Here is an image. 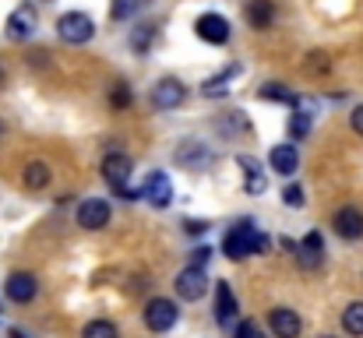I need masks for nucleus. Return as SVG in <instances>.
<instances>
[{
    "mask_svg": "<svg viewBox=\"0 0 363 338\" xmlns=\"http://www.w3.org/2000/svg\"><path fill=\"white\" fill-rule=\"evenodd\" d=\"M57 35L64 43H71V46H82V43H89L96 35V25L85 11H67V14L57 18Z\"/></svg>",
    "mask_w": 363,
    "mask_h": 338,
    "instance_id": "1",
    "label": "nucleus"
},
{
    "mask_svg": "<svg viewBox=\"0 0 363 338\" xmlns=\"http://www.w3.org/2000/svg\"><path fill=\"white\" fill-rule=\"evenodd\" d=\"M254 243H257V229H254L250 219H243V222H237L230 232H226V240H223V254H226L230 261H243V257L254 254Z\"/></svg>",
    "mask_w": 363,
    "mask_h": 338,
    "instance_id": "2",
    "label": "nucleus"
},
{
    "mask_svg": "<svg viewBox=\"0 0 363 338\" xmlns=\"http://www.w3.org/2000/svg\"><path fill=\"white\" fill-rule=\"evenodd\" d=\"M35 28H39L35 7H32V4H18V7L11 11V18H7V39H11V43H25V39L35 35Z\"/></svg>",
    "mask_w": 363,
    "mask_h": 338,
    "instance_id": "3",
    "label": "nucleus"
},
{
    "mask_svg": "<svg viewBox=\"0 0 363 338\" xmlns=\"http://www.w3.org/2000/svg\"><path fill=\"white\" fill-rule=\"evenodd\" d=\"M177 317H180V310H177V303L173 300H148V307H145V325H148V332H155V335H162V332H169L173 325H177Z\"/></svg>",
    "mask_w": 363,
    "mask_h": 338,
    "instance_id": "4",
    "label": "nucleus"
},
{
    "mask_svg": "<svg viewBox=\"0 0 363 338\" xmlns=\"http://www.w3.org/2000/svg\"><path fill=\"white\" fill-rule=\"evenodd\" d=\"M205 293H208V275H205V268L187 264V268L177 275V296L187 300V303H194V300H201Z\"/></svg>",
    "mask_w": 363,
    "mask_h": 338,
    "instance_id": "5",
    "label": "nucleus"
},
{
    "mask_svg": "<svg viewBox=\"0 0 363 338\" xmlns=\"http://www.w3.org/2000/svg\"><path fill=\"white\" fill-rule=\"evenodd\" d=\"M194 32H198V39H205V43H212V46H226V43H230V21H226L223 14H216V11L201 14V18L194 21Z\"/></svg>",
    "mask_w": 363,
    "mask_h": 338,
    "instance_id": "6",
    "label": "nucleus"
},
{
    "mask_svg": "<svg viewBox=\"0 0 363 338\" xmlns=\"http://www.w3.org/2000/svg\"><path fill=\"white\" fill-rule=\"evenodd\" d=\"M35 293H39V282H35L32 271H11L7 282H4V296L11 303H32Z\"/></svg>",
    "mask_w": 363,
    "mask_h": 338,
    "instance_id": "7",
    "label": "nucleus"
},
{
    "mask_svg": "<svg viewBox=\"0 0 363 338\" xmlns=\"http://www.w3.org/2000/svg\"><path fill=\"white\" fill-rule=\"evenodd\" d=\"M130 173H134V162H130V155H123V152H106V155H103V180H106L113 191L127 187Z\"/></svg>",
    "mask_w": 363,
    "mask_h": 338,
    "instance_id": "8",
    "label": "nucleus"
},
{
    "mask_svg": "<svg viewBox=\"0 0 363 338\" xmlns=\"http://www.w3.org/2000/svg\"><path fill=\"white\" fill-rule=\"evenodd\" d=\"M184 99H187V89L177 78H162L152 89V106L155 110H177V106H184Z\"/></svg>",
    "mask_w": 363,
    "mask_h": 338,
    "instance_id": "9",
    "label": "nucleus"
},
{
    "mask_svg": "<svg viewBox=\"0 0 363 338\" xmlns=\"http://www.w3.org/2000/svg\"><path fill=\"white\" fill-rule=\"evenodd\" d=\"M141 198L148 205H155V208H169L173 205V184H169V176L166 173H148V180L141 187Z\"/></svg>",
    "mask_w": 363,
    "mask_h": 338,
    "instance_id": "10",
    "label": "nucleus"
},
{
    "mask_svg": "<svg viewBox=\"0 0 363 338\" xmlns=\"http://www.w3.org/2000/svg\"><path fill=\"white\" fill-rule=\"evenodd\" d=\"M110 222V201L106 198H85L78 205V225L82 229H103Z\"/></svg>",
    "mask_w": 363,
    "mask_h": 338,
    "instance_id": "11",
    "label": "nucleus"
},
{
    "mask_svg": "<svg viewBox=\"0 0 363 338\" xmlns=\"http://www.w3.org/2000/svg\"><path fill=\"white\" fill-rule=\"evenodd\" d=\"M332 229H335V236H342V240H360L363 236V212L357 205L339 208V212L332 215Z\"/></svg>",
    "mask_w": 363,
    "mask_h": 338,
    "instance_id": "12",
    "label": "nucleus"
},
{
    "mask_svg": "<svg viewBox=\"0 0 363 338\" xmlns=\"http://www.w3.org/2000/svg\"><path fill=\"white\" fill-rule=\"evenodd\" d=\"M268 325H272L275 338H300V332H303L300 314L289 310V307H275V310L268 314Z\"/></svg>",
    "mask_w": 363,
    "mask_h": 338,
    "instance_id": "13",
    "label": "nucleus"
},
{
    "mask_svg": "<svg viewBox=\"0 0 363 338\" xmlns=\"http://www.w3.org/2000/svg\"><path fill=\"white\" fill-rule=\"evenodd\" d=\"M268 166H272V173H279V176H293L296 169H300V152H296V145H275L272 148V155H268Z\"/></svg>",
    "mask_w": 363,
    "mask_h": 338,
    "instance_id": "14",
    "label": "nucleus"
},
{
    "mask_svg": "<svg viewBox=\"0 0 363 338\" xmlns=\"http://www.w3.org/2000/svg\"><path fill=\"white\" fill-rule=\"evenodd\" d=\"M296 257H300V268H307V271L321 268V261H325V243H321V232H307V236L300 240V247H296Z\"/></svg>",
    "mask_w": 363,
    "mask_h": 338,
    "instance_id": "15",
    "label": "nucleus"
},
{
    "mask_svg": "<svg viewBox=\"0 0 363 338\" xmlns=\"http://www.w3.org/2000/svg\"><path fill=\"white\" fill-rule=\"evenodd\" d=\"M237 166H240V173H243L247 194H261L268 187V176H264V169H261V162L254 155H237Z\"/></svg>",
    "mask_w": 363,
    "mask_h": 338,
    "instance_id": "16",
    "label": "nucleus"
},
{
    "mask_svg": "<svg viewBox=\"0 0 363 338\" xmlns=\"http://www.w3.org/2000/svg\"><path fill=\"white\" fill-rule=\"evenodd\" d=\"M177 162L187 166V169H194V173H201V169L212 162V152H208L201 141H187V145L177 148Z\"/></svg>",
    "mask_w": 363,
    "mask_h": 338,
    "instance_id": "17",
    "label": "nucleus"
},
{
    "mask_svg": "<svg viewBox=\"0 0 363 338\" xmlns=\"http://www.w3.org/2000/svg\"><path fill=\"white\" fill-rule=\"evenodd\" d=\"M237 296H233V289H230V282H216V317H219V325H233L237 321Z\"/></svg>",
    "mask_w": 363,
    "mask_h": 338,
    "instance_id": "18",
    "label": "nucleus"
},
{
    "mask_svg": "<svg viewBox=\"0 0 363 338\" xmlns=\"http://www.w3.org/2000/svg\"><path fill=\"white\" fill-rule=\"evenodd\" d=\"M243 14H247L250 28L264 32V28H272V21H275V4H272V0H247Z\"/></svg>",
    "mask_w": 363,
    "mask_h": 338,
    "instance_id": "19",
    "label": "nucleus"
},
{
    "mask_svg": "<svg viewBox=\"0 0 363 338\" xmlns=\"http://www.w3.org/2000/svg\"><path fill=\"white\" fill-rule=\"evenodd\" d=\"M50 180H53V173H50V166L46 162H28L25 169H21V184L28 187V191H46L50 187Z\"/></svg>",
    "mask_w": 363,
    "mask_h": 338,
    "instance_id": "20",
    "label": "nucleus"
},
{
    "mask_svg": "<svg viewBox=\"0 0 363 338\" xmlns=\"http://www.w3.org/2000/svg\"><path fill=\"white\" fill-rule=\"evenodd\" d=\"M342 328H346V335L353 338H363V303H350L346 310H342Z\"/></svg>",
    "mask_w": 363,
    "mask_h": 338,
    "instance_id": "21",
    "label": "nucleus"
},
{
    "mask_svg": "<svg viewBox=\"0 0 363 338\" xmlns=\"http://www.w3.org/2000/svg\"><path fill=\"white\" fill-rule=\"evenodd\" d=\"M257 96H261L264 103H289V106L296 103V96H293V92H289L286 85H279V81H268V85H264V89L257 92Z\"/></svg>",
    "mask_w": 363,
    "mask_h": 338,
    "instance_id": "22",
    "label": "nucleus"
},
{
    "mask_svg": "<svg viewBox=\"0 0 363 338\" xmlns=\"http://www.w3.org/2000/svg\"><path fill=\"white\" fill-rule=\"evenodd\" d=\"M82 338H121V332H117V325L113 321H89L85 328H82Z\"/></svg>",
    "mask_w": 363,
    "mask_h": 338,
    "instance_id": "23",
    "label": "nucleus"
},
{
    "mask_svg": "<svg viewBox=\"0 0 363 338\" xmlns=\"http://www.w3.org/2000/svg\"><path fill=\"white\" fill-rule=\"evenodd\" d=\"M134 103V92H130V85H123V81H113V89H110V106L121 113L127 110Z\"/></svg>",
    "mask_w": 363,
    "mask_h": 338,
    "instance_id": "24",
    "label": "nucleus"
},
{
    "mask_svg": "<svg viewBox=\"0 0 363 338\" xmlns=\"http://www.w3.org/2000/svg\"><path fill=\"white\" fill-rule=\"evenodd\" d=\"M311 134V113H293L289 116V137L293 141H303Z\"/></svg>",
    "mask_w": 363,
    "mask_h": 338,
    "instance_id": "25",
    "label": "nucleus"
},
{
    "mask_svg": "<svg viewBox=\"0 0 363 338\" xmlns=\"http://www.w3.org/2000/svg\"><path fill=\"white\" fill-rule=\"evenodd\" d=\"M307 71H311V74H328V71H332L328 53H321V50H318V53H311V57H307Z\"/></svg>",
    "mask_w": 363,
    "mask_h": 338,
    "instance_id": "26",
    "label": "nucleus"
},
{
    "mask_svg": "<svg viewBox=\"0 0 363 338\" xmlns=\"http://www.w3.org/2000/svg\"><path fill=\"white\" fill-rule=\"evenodd\" d=\"M138 4H141V0H113V7H110L113 21H127V18L138 11Z\"/></svg>",
    "mask_w": 363,
    "mask_h": 338,
    "instance_id": "27",
    "label": "nucleus"
},
{
    "mask_svg": "<svg viewBox=\"0 0 363 338\" xmlns=\"http://www.w3.org/2000/svg\"><path fill=\"white\" fill-rule=\"evenodd\" d=\"M282 201H286L289 208H303V201H307V198H303V187H296V184H289V187L282 191Z\"/></svg>",
    "mask_w": 363,
    "mask_h": 338,
    "instance_id": "28",
    "label": "nucleus"
},
{
    "mask_svg": "<svg viewBox=\"0 0 363 338\" xmlns=\"http://www.w3.org/2000/svg\"><path fill=\"white\" fill-rule=\"evenodd\" d=\"M148 39H152V25H141V28H138V35H134V50H141V53H145V50H148Z\"/></svg>",
    "mask_w": 363,
    "mask_h": 338,
    "instance_id": "29",
    "label": "nucleus"
},
{
    "mask_svg": "<svg viewBox=\"0 0 363 338\" xmlns=\"http://www.w3.org/2000/svg\"><path fill=\"white\" fill-rule=\"evenodd\" d=\"M237 338H261V328L254 321H243V325H237Z\"/></svg>",
    "mask_w": 363,
    "mask_h": 338,
    "instance_id": "30",
    "label": "nucleus"
},
{
    "mask_svg": "<svg viewBox=\"0 0 363 338\" xmlns=\"http://www.w3.org/2000/svg\"><path fill=\"white\" fill-rule=\"evenodd\" d=\"M205 229H208L205 219H184V232H191V236H201Z\"/></svg>",
    "mask_w": 363,
    "mask_h": 338,
    "instance_id": "31",
    "label": "nucleus"
},
{
    "mask_svg": "<svg viewBox=\"0 0 363 338\" xmlns=\"http://www.w3.org/2000/svg\"><path fill=\"white\" fill-rule=\"evenodd\" d=\"M208 257H212V247H198V250H194V264H198V268H205Z\"/></svg>",
    "mask_w": 363,
    "mask_h": 338,
    "instance_id": "32",
    "label": "nucleus"
},
{
    "mask_svg": "<svg viewBox=\"0 0 363 338\" xmlns=\"http://www.w3.org/2000/svg\"><path fill=\"white\" fill-rule=\"evenodd\" d=\"M350 127H353L357 134H363V106H357V110H353V116H350Z\"/></svg>",
    "mask_w": 363,
    "mask_h": 338,
    "instance_id": "33",
    "label": "nucleus"
},
{
    "mask_svg": "<svg viewBox=\"0 0 363 338\" xmlns=\"http://www.w3.org/2000/svg\"><path fill=\"white\" fill-rule=\"evenodd\" d=\"M11 338H28L25 332H18V328H11Z\"/></svg>",
    "mask_w": 363,
    "mask_h": 338,
    "instance_id": "34",
    "label": "nucleus"
},
{
    "mask_svg": "<svg viewBox=\"0 0 363 338\" xmlns=\"http://www.w3.org/2000/svg\"><path fill=\"white\" fill-rule=\"evenodd\" d=\"M0 85H4V71H0Z\"/></svg>",
    "mask_w": 363,
    "mask_h": 338,
    "instance_id": "35",
    "label": "nucleus"
},
{
    "mask_svg": "<svg viewBox=\"0 0 363 338\" xmlns=\"http://www.w3.org/2000/svg\"><path fill=\"white\" fill-rule=\"evenodd\" d=\"M0 134H4V127H0Z\"/></svg>",
    "mask_w": 363,
    "mask_h": 338,
    "instance_id": "36",
    "label": "nucleus"
},
{
    "mask_svg": "<svg viewBox=\"0 0 363 338\" xmlns=\"http://www.w3.org/2000/svg\"><path fill=\"white\" fill-rule=\"evenodd\" d=\"M325 338H332V335H325Z\"/></svg>",
    "mask_w": 363,
    "mask_h": 338,
    "instance_id": "37",
    "label": "nucleus"
}]
</instances>
